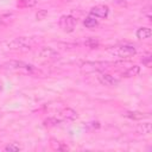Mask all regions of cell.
<instances>
[{
    "mask_svg": "<svg viewBox=\"0 0 152 152\" xmlns=\"http://www.w3.org/2000/svg\"><path fill=\"white\" fill-rule=\"evenodd\" d=\"M48 15V11L46 10H38V12L36 13V19L37 20H43L45 19Z\"/></svg>",
    "mask_w": 152,
    "mask_h": 152,
    "instance_id": "ffe728a7",
    "label": "cell"
},
{
    "mask_svg": "<svg viewBox=\"0 0 152 152\" xmlns=\"http://www.w3.org/2000/svg\"><path fill=\"white\" fill-rule=\"evenodd\" d=\"M58 25L64 32H72L76 27V19L71 15H62L59 18Z\"/></svg>",
    "mask_w": 152,
    "mask_h": 152,
    "instance_id": "277c9868",
    "label": "cell"
},
{
    "mask_svg": "<svg viewBox=\"0 0 152 152\" xmlns=\"http://www.w3.org/2000/svg\"><path fill=\"white\" fill-rule=\"evenodd\" d=\"M138 132L141 133V134H150L151 133V129H152V126H151V122H142L138 126Z\"/></svg>",
    "mask_w": 152,
    "mask_h": 152,
    "instance_id": "5bb4252c",
    "label": "cell"
},
{
    "mask_svg": "<svg viewBox=\"0 0 152 152\" xmlns=\"http://www.w3.org/2000/svg\"><path fill=\"white\" fill-rule=\"evenodd\" d=\"M83 25H84L87 28H94V27H96V26L99 25V21H97V19H96L95 17L88 15V17H86V19L83 20Z\"/></svg>",
    "mask_w": 152,
    "mask_h": 152,
    "instance_id": "7c38bea8",
    "label": "cell"
},
{
    "mask_svg": "<svg viewBox=\"0 0 152 152\" xmlns=\"http://www.w3.org/2000/svg\"><path fill=\"white\" fill-rule=\"evenodd\" d=\"M108 13H109V8L107 5H96L90 10V15L95 18H107Z\"/></svg>",
    "mask_w": 152,
    "mask_h": 152,
    "instance_id": "52a82bcc",
    "label": "cell"
},
{
    "mask_svg": "<svg viewBox=\"0 0 152 152\" xmlns=\"http://www.w3.org/2000/svg\"><path fill=\"white\" fill-rule=\"evenodd\" d=\"M38 56L42 59H56L58 57V52L50 46H44L39 50Z\"/></svg>",
    "mask_w": 152,
    "mask_h": 152,
    "instance_id": "ba28073f",
    "label": "cell"
},
{
    "mask_svg": "<svg viewBox=\"0 0 152 152\" xmlns=\"http://www.w3.org/2000/svg\"><path fill=\"white\" fill-rule=\"evenodd\" d=\"M4 150H5V151H11V152H17V151H20L21 147H20L19 144H17V142H12V144H8L7 146H5Z\"/></svg>",
    "mask_w": 152,
    "mask_h": 152,
    "instance_id": "d6986e66",
    "label": "cell"
},
{
    "mask_svg": "<svg viewBox=\"0 0 152 152\" xmlns=\"http://www.w3.org/2000/svg\"><path fill=\"white\" fill-rule=\"evenodd\" d=\"M125 116L133 119V120H141V119L146 118L147 115L144 113H140V112H127V113H125Z\"/></svg>",
    "mask_w": 152,
    "mask_h": 152,
    "instance_id": "9a60e30c",
    "label": "cell"
},
{
    "mask_svg": "<svg viewBox=\"0 0 152 152\" xmlns=\"http://www.w3.org/2000/svg\"><path fill=\"white\" fill-rule=\"evenodd\" d=\"M110 65H112V63L104 62V61L84 62L83 64H81V70L83 72H87V74H89V72H100V71H104Z\"/></svg>",
    "mask_w": 152,
    "mask_h": 152,
    "instance_id": "3957f363",
    "label": "cell"
},
{
    "mask_svg": "<svg viewBox=\"0 0 152 152\" xmlns=\"http://www.w3.org/2000/svg\"><path fill=\"white\" fill-rule=\"evenodd\" d=\"M4 66L6 69H11V70H26V71L33 70V65L27 64V63L21 62V61H10V62L5 63Z\"/></svg>",
    "mask_w": 152,
    "mask_h": 152,
    "instance_id": "5b68a950",
    "label": "cell"
},
{
    "mask_svg": "<svg viewBox=\"0 0 152 152\" xmlns=\"http://www.w3.org/2000/svg\"><path fill=\"white\" fill-rule=\"evenodd\" d=\"M37 43L36 37H17L5 43V48L11 51H24L30 50Z\"/></svg>",
    "mask_w": 152,
    "mask_h": 152,
    "instance_id": "6da1fadb",
    "label": "cell"
},
{
    "mask_svg": "<svg viewBox=\"0 0 152 152\" xmlns=\"http://www.w3.org/2000/svg\"><path fill=\"white\" fill-rule=\"evenodd\" d=\"M107 51L112 56L119 57V58H128V57H132V56H134L137 53V49L133 45H128V44L112 46Z\"/></svg>",
    "mask_w": 152,
    "mask_h": 152,
    "instance_id": "7a4b0ae2",
    "label": "cell"
},
{
    "mask_svg": "<svg viewBox=\"0 0 152 152\" xmlns=\"http://www.w3.org/2000/svg\"><path fill=\"white\" fill-rule=\"evenodd\" d=\"M61 115H62V118L63 119H66V120H75V119H77V113H76V110H74L72 108H64V109H62V112H61Z\"/></svg>",
    "mask_w": 152,
    "mask_h": 152,
    "instance_id": "30bf717a",
    "label": "cell"
},
{
    "mask_svg": "<svg viewBox=\"0 0 152 152\" xmlns=\"http://www.w3.org/2000/svg\"><path fill=\"white\" fill-rule=\"evenodd\" d=\"M61 122H62V120L57 119V118H48L46 120H44L45 126H56V125H59Z\"/></svg>",
    "mask_w": 152,
    "mask_h": 152,
    "instance_id": "e0dca14e",
    "label": "cell"
},
{
    "mask_svg": "<svg viewBox=\"0 0 152 152\" xmlns=\"http://www.w3.org/2000/svg\"><path fill=\"white\" fill-rule=\"evenodd\" d=\"M50 145H51V147L53 150H57V151H62V150H66L68 148L65 145H63V142H59V141H56V140H51Z\"/></svg>",
    "mask_w": 152,
    "mask_h": 152,
    "instance_id": "ac0fdd59",
    "label": "cell"
},
{
    "mask_svg": "<svg viewBox=\"0 0 152 152\" xmlns=\"http://www.w3.org/2000/svg\"><path fill=\"white\" fill-rule=\"evenodd\" d=\"M152 34V31L150 27H139L135 32V36L138 39H147Z\"/></svg>",
    "mask_w": 152,
    "mask_h": 152,
    "instance_id": "9c48e42d",
    "label": "cell"
},
{
    "mask_svg": "<svg viewBox=\"0 0 152 152\" xmlns=\"http://www.w3.org/2000/svg\"><path fill=\"white\" fill-rule=\"evenodd\" d=\"M38 4V0H18L17 6L19 8H30Z\"/></svg>",
    "mask_w": 152,
    "mask_h": 152,
    "instance_id": "4fadbf2b",
    "label": "cell"
},
{
    "mask_svg": "<svg viewBox=\"0 0 152 152\" xmlns=\"http://www.w3.org/2000/svg\"><path fill=\"white\" fill-rule=\"evenodd\" d=\"M84 45L90 48V49H96L99 46V39L97 38H94V37H89L86 39L84 42Z\"/></svg>",
    "mask_w": 152,
    "mask_h": 152,
    "instance_id": "2e32d148",
    "label": "cell"
},
{
    "mask_svg": "<svg viewBox=\"0 0 152 152\" xmlns=\"http://www.w3.org/2000/svg\"><path fill=\"white\" fill-rule=\"evenodd\" d=\"M139 72H140V66H139V65H133V66L128 68L125 72H122V77H126V78H128V77H134V76H137Z\"/></svg>",
    "mask_w": 152,
    "mask_h": 152,
    "instance_id": "8fae6325",
    "label": "cell"
},
{
    "mask_svg": "<svg viewBox=\"0 0 152 152\" xmlns=\"http://www.w3.org/2000/svg\"><path fill=\"white\" fill-rule=\"evenodd\" d=\"M97 80L102 86H106V87H115V86H118L120 83L119 78H116V77H114V76H112L109 74H106V72L104 74H100L97 76Z\"/></svg>",
    "mask_w": 152,
    "mask_h": 152,
    "instance_id": "8992f818",
    "label": "cell"
},
{
    "mask_svg": "<svg viewBox=\"0 0 152 152\" xmlns=\"http://www.w3.org/2000/svg\"><path fill=\"white\" fill-rule=\"evenodd\" d=\"M141 62H142V64H144L145 66H147V68H151V65H152V57H151V56H146V57H142Z\"/></svg>",
    "mask_w": 152,
    "mask_h": 152,
    "instance_id": "44dd1931",
    "label": "cell"
},
{
    "mask_svg": "<svg viewBox=\"0 0 152 152\" xmlns=\"http://www.w3.org/2000/svg\"><path fill=\"white\" fill-rule=\"evenodd\" d=\"M132 0H113V2L114 4H116V5H127L128 2H131Z\"/></svg>",
    "mask_w": 152,
    "mask_h": 152,
    "instance_id": "7402d4cb",
    "label": "cell"
}]
</instances>
